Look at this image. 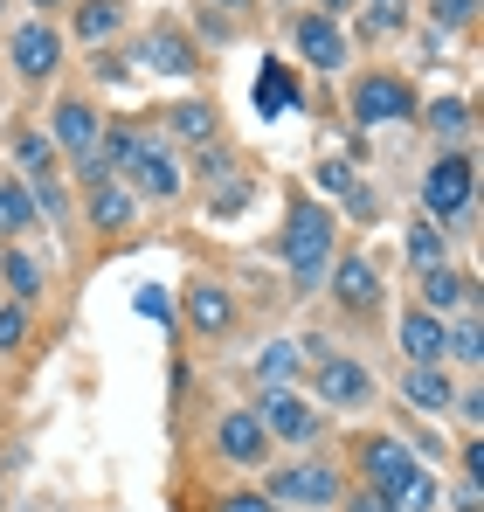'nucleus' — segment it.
I'll return each instance as SVG.
<instances>
[{
  "label": "nucleus",
  "mask_w": 484,
  "mask_h": 512,
  "mask_svg": "<svg viewBox=\"0 0 484 512\" xmlns=\"http://www.w3.org/2000/svg\"><path fill=\"white\" fill-rule=\"evenodd\" d=\"M319 180H325V194H353V173L339 167V160H325V167H319Z\"/></svg>",
  "instance_id": "obj_32"
},
{
  "label": "nucleus",
  "mask_w": 484,
  "mask_h": 512,
  "mask_svg": "<svg viewBox=\"0 0 484 512\" xmlns=\"http://www.w3.org/2000/svg\"><path fill=\"white\" fill-rule=\"evenodd\" d=\"M353 512H395V506H388V499L374 492V499H360V506H353Z\"/></svg>",
  "instance_id": "obj_35"
},
{
  "label": "nucleus",
  "mask_w": 484,
  "mask_h": 512,
  "mask_svg": "<svg viewBox=\"0 0 484 512\" xmlns=\"http://www.w3.org/2000/svg\"><path fill=\"white\" fill-rule=\"evenodd\" d=\"M277 506H332L339 499V471L332 464H291V471H270V492Z\"/></svg>",
  "instance_id": "obj_2"
},
{
  "label": "nucleus",
  "mask_w": 484,
  "mask_h": 512,
  "mask_svg": "<svg viewBox=\"0 0 484 512\" xmlns=\"http://www.w3.org/2000/svg\"><path fill=\"white\" fill-rule=\"evenodd\" d=\"M291 367H298V353H291V346H270V353L256 360V374H263L270 388H284V381H291Z\"/></svg>",
  "instance_id": "obj_27"
},
{
  "label": "nucleus",
  "mask_w": 484,
  "mask_h": 512,
  "mask_svg": "<svg viewBox=\"0 0 484 512\" xmlns=\"http://www.w3.org/2000/svg\"><path fill=\"white\" fill-rule=\"evenodd\" d=\"M360 471H367V485H374V492L388 499V492L402 485L408 471H415V457H408V450H402V443H395V436H374V443L360 450Z\"/></svg>",
  "instance_id": "obj_9"
},
{
  "label": "nucleus",
  "mask_w": 484,
  "mask_h": 512,
  "mask_svg": "<svg viewBox=\"0 0 484 512\" xmlns=\"http://www.w3.org/2000/svg\"><path fill=\"white\" fill-rule=\"evenodd\" d=\"M56 63H63L56 28H49V21H28V28L14 35V70H21V77H56Z\"/></svg>",
  "instance_id": "obj_8"
},
{
  "label": "nucleus",
  "mask_w": 484,
  "mask_h": 512,
  "mask_svg": "<svg viewBox=\"0 0 484 512\" xmlns=\"http://www.w3.org/2000/svg\"><path fill=\"white\" fill-rule=\"evenodd\" d=\"M471 14H478V0H436V21H443V28H464Z\"/></svg>",
  "instance_id": "obj_31"
},
{
  "label": "nucleus",
  "mask_w": 484,
  "mask_h": 512,
  "mask_svg": "<svg viewBox=\"0 0 484 512\" xmlns=\"http://www.w3.org/2000/svg\"><path fill=\"white\" fill-rule=\"evenodd\" d=\"M35 7H56V0H35Z\"/></svg>",
  "instance_id": "obj_37"
},
{
  "label": "nucleus",
  "mask_w": 484,
  "mask_h": 512,
  "mask_svg": "<svg viewBox=\"0 0 484 512\" xmlns=\"http://www.w3.org/2000/svg\"><path fill=\"white\" fill-rule=\"evenodd\" d=\"M7 284H14V298H35L42 291V263L35 256H7Z\"/></svg>",
  "instance_id": "obj_25"
},
{
  "label": "nucleus",
  "mask_w": 484,
  "mask_h": 512,
  "mask_svg": "<svg viewBox=\"0 0 484 512\" xmlns=\"http://www.w3.org/2000/svg\"><path fill=\"white\" fill-rule=\"evenodd\" d=\"M471 298V284L457 277V270H422V312H450V305H464Z\"/></svg>",
  "instance_id": "obj_17"
},
{
  "label": "nucleus",
  "mask_w": 484,
  "mask_h": 512,
  "mask_svg": "<svg viewBox=\"0 0 484 512\" xmlns=\"http://www.w3.org/2000/svg\"><path fill=\"white\" fill-rule=\"evenodd\" d=\"M422 208H429V222L471 208V160H464V153H450V160L429 167V180H422Z\"/></svg>",
  "instance_id": "obj_3"
},
{
  "label": "nucleus",
  "mask_w": 484,
  "mask_h": 512,
  "mask_svg": "<svg viewBox=\"0 0 484 512\" xmlns=\"http://www.w3.org/2000/svg\"><path fill=\"white\" fill-rule=\"evenodd\" d=\"M14 346H21V312L7 305V312H0V353H14Z\"/></svg>",
  "instance_id": "obj_33"
},
{
  "label": "nucleus",
  "mask_w": 484,
  "mask_h": 512,
  "mask_svg": "<svg viewBox=\"0 0 484 512\" xmlns=\"http://www.w3.org/2000/svg\"><path fill=\"white\" fill-rule=\"evenodd\" d=\"M139 63H160V77H187V70H194V49H187V42L166 28V35H146Z\"/></svg>",
  "instance_id": "obj_15"
},
{
  "label": "nucleus",
  "mask_w": 484,
  "mask_h": 512,
  "mask_svg": "<svg viewBox=\"0 0 484 512\" xmlns=\"http://www.w3.org/2000/svg\"><path fill=\"white\" fill-rule=\"evenodd\" d=\"M408 111H415V97H408L402 77H367V84L353 90V118L360 125H402Z\"/></svg>",
  "instance_id": "obj_4"
},
{
  "label": "nucleus",
  "mask_w": 484,
  "mask_h": 512,
  "mask_svg": "<svg viewBox=\"0 0 484 512\" xmlns=\"http://www.w3.org/2000/svg\"><path fill=\"white\" fill-rule=\"evenodd\" d=\"M28 222H35V201L14 180H0V236H28Z\"/></svg>",
  "instance_id": "obj_22"
},
{
  "label": "nucleus",
  "mask_w": 484,
  "mask_h": 512,
  "mask_svg": "<svg viewBox=\"0 0 484 512\" xmlns=\"http://www.w3.org/2000/svg\"><path fill=\"white\" fill-rule=\"evenodd\" d=\"M291 104H298L291 70H284V63H263V77H256V111H263V118H277V111H291Z\"/></svg>",
  "instance_id": "obj_16"
},
{
  "label": "nucleus",
  "mask_w": 484,
  "mask_h": 512,
  "mask_svg": "<svg viewBox=\"0 0 484 512\" xmlns=\"http://www.w3.org/2000/svg\"><path fill=\"white\" fill-rule=\"evenodd\" d=\"M332 215L319 201H291V222H284V263L298 277V291H319L325 284V256H332Z\"/></svg>",
  "instance_id": "obj_1"
},
{
  "label": "nucleus",
  "mask_w": 484,
  "mask_h": 512,
  "mask_svg": "<svg viewBox=\"0 0 484 512\" xmlns=\"http://www.w3.org/2000/svg\"><path fill=\"white\" fill-rule=\"evenodd\" d=\"M118 28H125V0H83V14H77L83 42H104V35H118Z\"/></svg>",
  "instance_id": "obj_19"
},
{
  "label": "nucleus",
  "mask_w": 484,
  "mask_h": 512,
  "mask_svg": "<svg viewBox=\"0 0 484 512\" xmlns=\"http://www.w3.org/2000/svg\"><path fill=\"white\" fill-rule=\"evenodd\" d=\"M367 28H374V35H395V28H402V7H395V0H374V7H367Z\"/></svg>",
  "instance_id": "obj_30"
},
{
  "label": "nucleus",
  "mask_w": 484,
  "mask_h": 512,
  "mask_svg": "<svg viewBox=\"0 0 484 512\" xmlns=\"http://www.w3.org/2000/svg\"><path fill=\"white\" fill-rule=\"evenodd\" d=\"M222 7H242V0H222Z\"/></svg>",
  "instance_id": "obj_38"
},
{
  "label": "nucleus",
  "mask_w": 484,
  "mask_h": 512,
  "mask_svg": "<svg viewBox=\"0 0 484 512\" xmlns=\"http://www.w3.org/2000/svg\"><path fill=\"white\" fill-rule=\"evenodd\" d=\"M346 7H353V0H325V21H332V14H346Z\"/></svg>",
  "instance_id": "obj_36"
},
{
  "label": "nucleus",
  "mask_w": 484,
  "mask_h": 512,
  "mask_svg": "<svg viewBox=\"0 0 484 512\" xmlns=\"http://www.w3.org/2000/svg\"><path fill=\"white\" fill-rule=\"evenodd\" d=\"M388 506L395 512H436V478H429V471H408L402 485L388 492Z\"/></svg>",
  "instance_id": "obj_20"
},
{
  "label": "nucleus",
  "mask_w": 484,
  "mask_h": 512,
  "mask_svg": "<svg viewBox=\"0 0 484 512\" xmlns=\"http://www.w3.org/2000/svg\"><path fill=\"white\" fill-rule=\"evenodd\" d=\"M256 423L277 429V436H291V443H312V436H319V409H305L291 388H270L263 409H256Z\"/></svg>",
  "instance_id": "obj_5"
},
{
  "label": "nucleus",
  "mask_w": 484,
  "mask_h": 512,
  "mask_svg": "<svg viewBox=\"0 0 484 512\" xmlns=\"http://www.w3.org/2000/svg\"><path fill=\"white\" fill-rule=\"evenodd\" d=\"M332 298H339L346 312H367V305L381 298V284H374V263H360V256H346V263L332 270Z\"/></svg>",
  "instance_id": "obj_12"
},
{
  "label": "nucleus",
  "mask_w": 484,
  "mask_h": 512,
  "mask_svg": "<svg viewBox=\"0 0 484 512\" xmlns=\"http://www.w3.org/2000/svg\"><path fill=\"white\" fill-rule=\"evenodd\" d=\"M298 49H305V63L312 70H346V35L332 28V21H298Z\"/></svg>",
  "instance_id": "obj_11"
},
{
  "label": "nucleus",
  "mask_w": 484,
  "mask_h": 512,
  "mask_svg": "<svg viewBox=\"0 0 484 512\" xmlns=\"http://www.w3.org/2000/svg\"><path fill=\"white\" fill-rule=\"evenodd\" d=\"M97 132H104V125H97V111H90V104H56V146H70V153H97Z\"/></svg>",
  "instance_id": "obj_14"
},
{
  "label": "nucleus",
  "mask_w": 484,
  "mask_h": 512,
  "mask_svg": "<svg viewBox=\"0 0 484 512\" xmlns=\"http://www.w3.org/2000/svg\"><path fill=\"white\" fill-rule=\"evenodd\" d=\"M187 319H194L201 333H222V326H229V298H222V284H194V291H187Z\"/></svg>",
  "instance_id": "obj_18"
},
{
  "label": "nucleus",
  "mask_w": 484,
  "mask_h": 512,
  "mask_svg": "<svg viewBox=\"0 0 484 512\" xmlns=\"http://www.w3.org/2000/svg\"><path fill=\"white\" fill-rule=\"evenodd\" d=\"M312 388H319L332 409H360L367 395H374V381H367V367H353V360H319V374H312Z\"/></svg>",
  "instance_id": "obj_6"
},
{
  "label": "nucleus",
  "mask_w": 484,
  "mask_h": 512,
  "mask_svg": "<svg viewBox=\"0 0 484 512\" xmlns=\"http://www.w3.org/2000/svg\"><path fill=\"white\" fill-rule=\"evenodd\" d=\"M173 132H180V139H208V132H215V111H208V104H180V111H173Z\"/></svg>",
  "instance_id": "obj_24"
},
{
  "label": "nucleus",
  "mask_w": 484,
  "mask_h": 512,
  "mask_svg": "<svg viewBox=\"0 0 484 512\" xmlns=\"http://www.w3.org/2000/svg\"><path fill=\"white\" fill-rule=\"evenodd\" d=\"M222 512H270V499H229Z\"/></svg>",
  "instance_id": "obj_34"
},
{
  "label": "nucleus",
  "mask_w": 484,
  "mask_h": 512,
  "mask_svg": "<svg viewBox=\"0 0 484 512\" xmlns=\"http://www.w3.org/2000/svg\"><path fill=\"white\" fill-rule=\"evenodd\" d=\"M402 395H408V409H422V416H443L457 395H450V381H443V367H408L402 374Z\"/></svg>",
  "instance_id": "obj_13"
},
{
  "label": "nucleus",
  "mask_w": 484,
  "mask_h": 512,
  "mask_svg": "<svg viewBox=\"0 0 484 512\" xmlns=\"http://www.w3.org/2000/svg\"><path fill=\"white\" fill-rule=\"evenodd\" d=\"M125 215H132L125 187H111V180H104V187L90 194V222H97V229H125Z\"/></svg>",
  "instance_id": "obj_23"
},
{
  "label": "nucleus",
  "mask_w": 484,
  "mask_h": 512,
  "mask_svg": "<svg viewBox=\"0 0 484 512\" xmlns=\"http://www.w3.org/2000/svg\"><path fill=\"white\" fill-rule=\"evenodd\" d=\"M402 353L415 367H443V353H450V326L436 319V312H408L402 319Z\"/></svg>",
  "instance_id": "obj_10"
},
{
  "label": "nucleus",
  "mask_w": 484,
  "mask_h": 512,
  "mask_svg": "<svg viewBox=\"0 0 484 512\" xmlns=\"http://www.w3.org/2000/svg\"><path fill=\"white\" fill-rule=\"evenodd\" d=\"M429 118H436V132H450V139H457V132L471 125V111H464V97H443V104H436Z\"/></svg>",
  "instance_id": "obj_28"
},
{
  "label": "nucleus",
  "mask_w": 484,
  "mask_h": 512,
  "mask_svg": "<svg viewBox=\"0 0 484 512\" xmlns=\"http://www.w3.org/2000/svg\"><path fill=\"white\" fill-rule=\"evenodd\" d=\"M450 353H457V360H478V353H484V333H478V319H464V326L450 333Z\"/></svg>",
  "instance_id": "obj_29"
},
{
  "label": "nucleus",
  "mask_w": 484,
  "mask_h": 512,
  "mask_svg": "<svg viewBox=\"0 0 484 512\" xmlns=\"http://www.w3.org/2000/svg\"><path fill=\"white\" fill-rule=\"evenodd\" d=\"M215 450H222L229 464H263V457H270V429L256 423V416H222V423H215Z\"/></svg>",
  "instance_id": "obj_7"
},
{
  "label": "nucleus",
  "mask_w": 484,
  "mask_h": 512,
  "mask_svg": "<svg viewBox=\"0 0 484 512\" xmlns=\"http://www.w3.org/2000/svg\"><path fill=\"white\" fill-rule=\"evenodd\" d=\"M14 153H21L28 180H42V173H49V139H42V132H21V139H14Z\"/></svg>",
  "instance_id": "obj_26"
},
{
  "label": "nucleus",
  "mask_w": 484,
  "mask_h": 512,
  "mask_svg": "<svg viewBox=\"0 0 484 512\" xmlns=\"http://www.w3.org/2000/svg\"><path fill=\"white\" fill-rule=\"evenodd\" d=\"M443 250H450V243H443L436 222H415V229H408V263H415V270H443Z\"/></svg>",
  "instance_id": "obj_21"
}]
</instances>
